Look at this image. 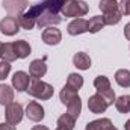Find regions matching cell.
<instances>
[{"mask_svg":"<svg viewBox=\"0 0 130 130\" xmlns=\"http://www.w3.org/2000/svg\"><path fill=\"white\" fill-rule=\"evenodd\" d=\"M89 11L86 2L83 0H65L64 6L61 9L64 17H83Z\"/></svg>","mask_w":130,"mask_h":130,"instance_id":"obj_1","label":"cell"},{"mask_svg":"<svg viewBox=\"0 0 130 130\" xmlns=\"http://www.w3.org/2000/svg\"><path fill=\"white\" fill-rule=\"evenodd\" d=\"M27 92H29V95L38 98V100H50L53 97V86L39 79H35L29 85Z\"/></svg>","mask_w":130,"mask_h":130,"instance_id":"obj_2","label":"cell"},{"mask_svg":"<svg viewBox=\"0 0 130 130\" xmlns=\"http://www.w3.org/2000/svg\"><path fill=\"white\" fill-rule=\"evenodd\" d=\"M41 11H42V3H36V5L30 6L29 11H26L24 14H21V15L18 17L20 26H21L23 29H26V30L33 29V27L36 26V20H38Z\"/></svg>","mask_w":130,"mask_h":130,"instance_id":"obj_3","label":"cell"},{"mask_svg":"<svg viewBox=\"0 0 130 130\" xmlns=\"http://www.w3.org/2000/svg\"><path fill=\"white\" fill-rule=\"evenodd\" d=\"M61 21H62V18L59 17V14H55V12L45 9L44 5H42V11H41V14H39V17H38V20H36V26H38L39 29L50 27V26H56V24H59Z\"/></svg>","mask_w":130,"mask_h":130,"instance_id":"obj_4","label":"cell"},{"mask_svg":"<svg viewBox=\"0 0 130 130\" xmlns=\"http://www.w3.org/2000/svg\"><path fill=\"white\" fill-rule=\"evenodd\" d=\"M29 6L27 0H3V8L11 17H20Z\"/></svg>","mask_w":130,"mask_h":130,"instance_id":"obj_5","label":"cell"},{"mask_svg":"<svg viewBox=\"0 0 130 130\" xmlns=\"http://www.w3.org/2000/svg\"><path fill=\"white\" fill-rule=\"evenodd\" d=\"M6 123L17 126L21 120H23V106L20 103H11L6 106Z\"/></svg>","mask_w":130,"mask_h":130,"instance_id":"obj_6","label":"cell"},{"mask_svg":"<svg viewBox=\"0 0 130 130\" xmlns=\"http://www.w3.org/2000/svg\"><path fill=\"white\" fill-rule=\"evenodd\" d=\"M20 30V21L17 17H5L2 21H0V32L6 36H12Z\"/></svg>","mask_w":130,"mask_h":130,"instance_id":"obj_7","label":"cell"},{"mask_svg":"<svg viewBox=\"0 0 130 130\" xmlns=\"http://www.w3.org/2000/svg\"><path fill=\"white\" fill-rule=\"evenodd\" d=\"M29 85H30V77L27 73L24 71H17L12 77V86L18 91V92H24L29 89Z\"/></svg>","mask_w":130,"mask_h":130,"instance_id":"obj_8","label":"cell"},{"mask_svg":"<svg viewBox=\"0 0 130 130\" xmlns=\"http://www.w3.org/2000/svg\"><path fill=\"white\" fill-rule=\"evenodd\" d=\"M26 115L33 123H39L44 118V107L38 101H30L26 107Z\"/></svg>","mask_w":130,"mask_h":130,"instance_id":"obj_9","label":"cell"},{"mask_svg":"<svg viewBox=\"0 0 130 130\" xmlns=\"http://www.w3.org/2000/svg\"><path fill=\"white\" fill-rule=\"evenodd\" d=\"M88 109L92 113H103L107 109V103L97 92V94H94V95H91V97L88 98Z\"/></svg>","mask_w":130,"mask_h":130,"instance_id":"obj_10","label":"cell"},{"mask_svg":"<svg viewBox=\"0 0 130 130\" xmlns=\"http://www.w3.org/2000/svg\"><path fill=\"white\" fill-rule=\"evenodd\" d=\"M42 41L47 44V45H58L61 41H62V33L59 29L50 26L47 27L44 32H42Z\"/></svg>","mask_w":130,"mask_h":130,"instance_id":"obj_11","label":"cell"},{"mask_svg":"<svg viewBox=\"0 0 130 130\" xmlns=\"http://www.w3.org/2000/svg\"><path fill=\"white\" fill-rule=\"evenodd\" d=\"M67 30H68L70 35H73V36L82 35V33L88 32V21L85 18H76V20H73L67 26Z\"/></svg>","mask_w":130,"mask_h":130,"instance_id":"obj_12","label":"cell"},{"mask_svg":"<svg viewBox=\"0 0 130 130\" xmlns=\"http://www.w3.org/2000/svg\"><path fill=\"white\" fill-rule=\"evenodd\" d=\"M47 73V65L44 59H35L30 62L29 65V74L32 76L33 79H39V77H44Z\"/></svg>","mask_w":130,"mask_h":130,"instance_id":"obj_13","label":"cell"},{"mask_svg":"<svg viewBox=\"0 0 130 130\" xmlns=\"http://www.w3.org/2000/svg\"><path fill=\"white\" fill-rule=\"evenodd\" d=\"M0 58L5 62H14L15 59H18L15 48H14V42H5L3 44V47L0 50Z\"/></svg>","mask_w":130,"mask_h":130,"instance_id":"obj_14","label":"cell"},{"mask_svg":"<svg viewBox=\"0 0 130 130\" xmlns=\"http://www.w3.org/2000/svg\"><path fill=\"white\" fill-rule=\"evenodd\" d=\"M112 129H113V124L109 118H100V120L88 123L85 130H112Z\"/></svg>","mask_w":130,"mask_h":130,"instance_id":"obj_15","label":"cell"},{"mask_svg":"<svg viewBox=\"0 0 130 130\" xmlns=\"http://www.w3.org/2000/svg\"><path fill=\"white\" fill-rule=\"evenodd\" d=\"M12 101H14V89L9 85H6V83L0 85V104L2 106H8Z\"/></svg>","mask_w":130,"mask_h":130,"instance_id":"obj_16","label":"cell"},{"mask_svg":"<svg viewBox=\"0 0 130 130\" xmlns=\"http://www.w3.org/2000/svg\"><path fill=\"white\" fill-rule=\"evenodd\" d=\"M73 64H74V67H77L79 70H89V67H91V58L86 53L79 52V53L74 55Z\"/></svg>","mask_w":130,"mask_h":130,"instance_id":"obj_17","label":"cell"},{"mask_svg":"<svg viewBox=\"0 0 130 130\" xmlns=\"http://www.w3.org/2000/svg\"><path fill=\"white\" fill-rule=\"evenodd\" d=\"M14 48H15V53H17V58L18 59H24L30 55V45L27 41L24 39H20V41H15L14 42Z\"/></svg>","mask_w":130,"mask_h":130,"instance_id":"obj_18","label":"cell"},{"mask_svg":"<svg viewBox=\"0 0 130 130\" xmlns=\"http://www.w3.org/2000/svg\"><path fill=\"white\" fill-rule=\"evenodd\" d=\"M80 112H82V100L77 95L74 100H71V101L67 104V113L71 115L74 120H77L79 115H80Z\"/></svg>","mask_w":130,"mask_h":130,"instance_id":"obj_19","label":"cell"},{"mask_svg":"<svg viewBox=\"0 0 130 130\" xmlns=\"http://www.w3.org/2000/svg\"><path fill=\"white\" fill-rule=\"evenodd\" d=\"M74 124H76V120L68 115V113H64L58 118V127L56 130H73L74 129Z\"/></svg>","mask_w":130,"mask_h":130,"instance_id":"obj_20","label":"cell"},{"mask_svg":"<svg viewBox=\"0 0 130 130\" xmlns=\"http://www.w3.org/2000/svg\"><path fill=\"white\" fill-rule=\"evenodd\" d=\"M115 82L123 88H130V71L126 68L118 70L115 73Z\"/></svg>","mask_w":130,"mask_h":130,"instance_id":"obj_21","label":"cell"},{"mask_svg":"<svg viewBox=\"0 0 130 130\" xmlns=\"http://www.w3.org/2000/svg\"><path fill=\"white\" fill-rule=\"evenodd\" d=\"M67 86L74 89V91H79L82 86H83V77L77 73H71L67 79Z\"/></svg>","mask_w":130,"mask_h":130,"instance_id":"obj_22","label":"cell"},{"mask_svg":"<svg viewBox=\"0 0 130 130\" xmlns=\"http://www.w3.org/2000/svg\"><path fill=\"white\" fill-rule=\"evenodd\" d=\"M115 107L121 113H129L130 112V95H121L115 100Z\"/></svg>","mask_w":130,"mask_h":130,"instance_id":"obj_23","label":"cell"},{"mask_svg":"<svg viewBox=\"0 0 130 130\" xmlns=\"http://www.w3.org/2000/svg\"><path fill=\"white\" fill-rule=\"evenodd\" d=\"M121 17H123V14L120 11H112V12H106L103 15V21L107 26H113V24H118L121 21Z\"/></svg>","mask_w":130,"mask_h":130,"instance_id":"obj_24","label":"cell"},{"mask_svg":"<svg viewBox=\"0 0 130 130\" xmlns=\"http://www.w3.org/2000/svg\"><path fill=\"white\" fill-rule=\"evenodd\" d=\"M41 3L44 5L45 9H48V11H52L55 14H59L61 9H62V6H64L65 0H42Z\"/></svg>","mask_w":130,"mask_h":130,"instance_id":"obj_25","label":"cell"},{"mask_svg":"<svg viewBox=\"0 0 130 130\" xmlns=\"http://www.w3.org/2000/svg\"><path fill=\"white\" fill-rule=\"evenodd\" d=\"M104 26V21H103V17H92L89 21H88V32L91 33H97L103 29Z\"/></svg>","mask_w":130,"mask_h":130,"instance_id":"obj_26","label":"cell"},{"mask_svg":"<svg viewBox=\"0 0 130 130\" xmlns=\"http://www.w3.org/2000/svg\"><path fill=\"white\" fill-rule=\"evenodd\" d=\"M76 97H77V91H74V89H71V88H68V86H64V88L61 89L59 98H61V101H62L64 104H68L71 100H74Z\"/></svg>","mask_w":130,"mask_h":130,"instance_id":"obj_27","label":"cell"},{"mask_svg":"<svg viewBox=\"0 0 130 130\" xmlns=\"http://www.w3.org/2000/svg\"><path fill=\"white\" fill-rule=\"evenodd\" d=\"M98 8L103 11V14L106 12H112V11H118L120 8V3L117 0H100V5Z\"/></svg>","mask_w":130,"mask_h":130,"instance_id":"obj_28","label":"cell"},{"mask_svg":"<svg viewBox=\"0 0 130 130\" xmlns=\"http://www.w3.org/2000/svg\"><path fill=\"white\" fill-rule=\"evenodd\" d=\"M94 86L97 89V92H101V91H106V89H110V82L106 76H97L94 79Z\"/></svg>","mask_w":130,"mask_h":130,"instance_id":"obj_29","label":"cell"},{"mask_svg":"<svg viewBox=\"0 0 130 130\" xmlns=\"http://www.w3.org/2000/svg\"><path fill=\"white\" fill-rule=\"evenodd\" d=\"M101 97L104 98V101L107 103V106H110V104H113L115 103V92H113V89L110 88V89H106V91H101V92H98Z\"/></svg>","mask_w":130,"mask_h":130,"instance_id":"obj_30","label":"cell"},{"mask_svg":"<svg viewBox=\"0 0 130 130\" xmlns=\"http://www.w3.org/2000/svg\"><path fill=\"white\" fill-rule=\"evenodd\" d=\"M9 73H11V65H9V62L2 61L0 62V80H5Z\"/></svg>","mask_w":130,"mask_h":130,"instance_id":"obj_31","label":"cell"},{"mask_svg":"<svg viewBox=\"0 0 130 130\" xmlns=\"http://www.w3.org/2000/svg\"><path fill=\"white\" fill-rule=\"evenodd\" d=\"M120 12L123 15H130V0H121L120 2Z\"/></svg>","mask_w":130,"mask_h":130,"instance_id":"obj_32","label":"cell"},{"mask_svg":"<svg viewBox=\"0 0 130 130\" xmlns=\"http://www.w3.org/2000/svg\"><path fill=\"white\" fill-rule=\"evenodd\" d=\"M0 130H15V126L9 123H0Z\"/></svg>","mask_w":130,"mask_h":130,"instance_id":"obj_33","label":"cell"},{"mask_svg":"<svg viewBox=\"0 0 130 130\" xmlns=\"http://www.w3.org/2000/svg\"><path fill=\"white\" fill-rule=\"evenodd\" d=\"M124 36L130 41V23H127V24H126V27H124Z\"/></svg>","mask_w":130,"mask_h":130,"instance_id":"obj_34","label":"cell"},{"mask_svg":"<svg viewBox=\"0 0 130 130\" xmlns=\"http://www.w3.org/2000/svg\"><path fill=\"white\" fill-rule=\"evenodd\" d=\"M30 130H48V127H45V126H33Z\"/></svg>","mask_w":130,"mask_h":130,"instance_id":"obj_35","label":"cell"},{"mask_svg":"<svg viewBox=\"0 0 130 130\" xmlns=\"http://www.w3.org/2000/svg\"><path fill=\"white\" fill-rule=\"evenodd\" d=\"M124 129H126V130H130V120H127V121H126V124H124Z\"/></svg>","mask_w":130,"mask_h":130,"instance_id":"obj_36","label":"cell"},{"mask_svg":"<svg viewBox=\"0 0 130 130\" xmlns=\"http://www.w3.org/2000/svg\"><path fill=\"white\" fill-rule=\"evenodd\" d=\"M2 47H3V44H2V42H0V50H2Z\"/></svg>","mask_w":130,"mask_h":130,"instance_id":"obj_37","label":"cell"},{"mask_svg":"<svg viewBox=\"0 0 130 130\" xmlns=\"http://www.w3.org/2000/svg\"><path fill=\"white\" fill-rule=\"evenodd\" d=\"M112 130H118V129H115V127H113V129H112Z\"/></svg>","mask_w":130,"mask_h":130,"instance_id":"obj_38","label":"cell"}]
</instances>
